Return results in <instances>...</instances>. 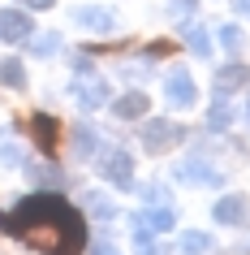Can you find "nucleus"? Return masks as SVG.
Here are the masks:
<instances>
[{
  "label": "nucleus",
  "instance_id": "1",
  "mask_svg": "<svg viewBox=\"0 0 250 255\" xmlns=\"http://www.w3.org/2000/svg\"><path fill=\"white\" fill-rule=\"evenodd\" d=\"M0 229L30 242L43 255H78L82 242H86L82 212L69 208V199H61L52 190H35L30 199H22L13 212L0 216Z\"/></svg>",
  "mask_w": 250,
  "mask_h": 255
},
{
  "label": "nucleus",
  "instance_id": "2",
  "mask_svg": "<svg viewBox=\"0 0 250 255\" xmlns=\"http://www.w3.org/2000/svg\"><path fill=\"white\" fill-rule=\"evenodd\" d=\"M138 138H143V147L151 151V156H160V151H172V147H177V143L185 138V130L177 126V121H168V117H151L143 130H138Z\"/></svg>",
  "mask_w": 250,
  "mask_h": 255
},
{
  "label": "nucleus",
  "instance_id": "3",
  "mask_svg": "<svg viewBox=\"0 0 250 255\" xmlns=\"http://www.w3.org/2000/svg\"><path fill=\"white\" fill-rule=\"evenodd\" d=\"M99 156V177L104 182H112V186H121V190H130L134 186V160H130V151H121V147H99L95 151Z\"/></svg>",
  "mask_w": 250,
  "mask_h": 255
},
{
  "label": "nucleus",
  "instance_id": "4",
  "mask_svg": "<svg viewBox=\"0 0 250 255\" xmlns=\"http://www.w3.org/2000/svg\"><path fill=\"white\" fill-rule=\"evenodd\" d=\"M164 100H168L172 108H194V100H198L194 78H190L185 69H168V78H164Z\"/></svg>",
  "mask_w": 250,
  "mask_h": 255
},
{
  "label": "nucleus",
  "instance_id": "5",
  "mask_svg": "<svg viewBox=\"0 0 250 255\" xmlns=\"http://www.w3.org/2000/svg\"><path fill=\"white\" fill-rule=\"evenodd\" d=\"M69 95L78 100V108H86V113H91V108H104V104H108L112 87H108L99 74H91V78H78V82H74V87H69Z\"/></svg>",
  "mask_w": 250,
  "mask_h": 255
},
{
  "label": "nucleus",
  "instance_id": "6",
  "mask_svg": "<svg viewBox=\"0 0 250 255\" xmlns=\"http://www.w3.org/2000/svg\"><path fill=\"white\" fill-rule=\"evenodd\" d=\"M30 35H35V22L26 9H0V43H26Z\"/></svg>",
  "mask_w": 250,
  "mask_h": 255
},
{
  "label": "nucleus",
  "instance_id": "7",
  "mask_svg": "<svg viewBox=\"0 0 250 255\" xmlns=\"http://www.w3.org/2000/svg\"><path fill=\"white\" fill-rule=\"evenodd\" d=\"M172 173H177V182H190V186H220V169L207 164V160H198V156L181 160Z\"/></svg>",
  "mask_w": 250,
  "mask_h": 255
},
{
  "label": "nucleus",
  "instance_id": "8",
  "mask_svg": "<svg viewBox=\"0 0 250 255\" xmlns=\"http://www.w3.org/2000/svg\"><path fill=\"white\" fill-rule=\"evenodd\" d=\"M74 22H78L82 30H91V35H112V30H117V17L108 13V9H99V4H82V9H74Z\"/></svg>",
  "mask_w": 250,
  "mask_h": 255
},
{
  "label": "nucleus",
  "instance_id": "9",
  "mask_svg": "<svg viewBox=\"0 0 250 255\" xmlns=\"http://www.w3.org/2000/svg\"><path fill=\"white\" fill-rule=\"evenodd\" d=\"M30 134H35V143H39L48 156H56V147H61V121L56 117L35 113V117H30Z\"/></svg>",
  "mask_w": 250,
  "mask_h": 255
},
{
  "label": "nucleus",
  "instance_id": "10",
  "mask_svg": "<svg viewBox=\"0 0 250 255\" xmlns=\"http://www.w3.org/2000/svg\"><path fill=\"white\" fill-rule=\"evenodd\" d=\"M242 87H250V65H242V61H233V65H224L216 74V100H229Z\"/></svg>",
  "mask_w": 250,
  "mask_h": 255
},
{
  "label": "nucleus",
  "instance_id": "11",
  "mask_svg": "<svg viewBox=\"0 0 250 255\" xmlns=\"http://www.w3.org/2000/svg\"><path fill=\"white\" fill-rule=\"evenodd\" d=\"M134 225L151 229V234H164V229H172V225H177V212H172L168 203H151L147 212H138V216H134Z\"/></svg>",
  "mask_w": 250,
  "mask_h": 255
},
{
  "label": "nucleus",
  "instance_id": "12",
  "mask_svg": "<svg viewBox=\"0 0 250 255\" xmlns=\"http://www.w3.org/2000/svg\"><path fill=\"white\" fill-rule=\"evenodd\" d=\"M246 195H224V199H216V208H211V216L220 221V225H242L246 221Z\"/></svg>",
  "mask_w": 250,
  "mask_h": 255
},
{
  "label": "nucleus",
  "instance_id": "13",
  "mask_svg": "<svg viewBox=\"0 0 250 255\" xmlns=\"http://www.w3.org/2000/svg\"><path fill=\"white\" fill-rule=\"evenodd\" d=\"M147 108H151V95L130 91V95H121L117 104H112V113H117L121 121H138V117H147Z\"/></svg>",
  "mask_w": 250,
  "mask_h": 255
},
{
  "label": "nucleus",
  "instance_id": "14",
  "mask_svg": "<svg viewBox=\"0 0 250 255\" xmlns=\"http://www.w3.org/2000/svg\"><path fill=\"white\" fill-rule=\"evenodd\" d=\"M82 208L91 216H99V221H112V216H117V203L108 199L104 190H86V195H82Z\"/></svg>",
  "mask_w": 250,
  "mask_h": 255
},
{
  "label": "nucleus",
  "instance_id": "15",
  "mask_svg": "<svg viewBox=\"0 0 250 255\" xmlns=\"http://www.w3.org/2000/svg\"><path fill=\"white\" fill-rule=\"evenodd\" d=\"M181 39H185V48H190L194 56H211V35H207L203 26L185 22V26H181Z\"/></svg>",
  "mask_w": 250,
  "mask_h": 255
},
{
  "label": "nucleus",
  "instance_id": "16",
  "mask_svg": "<svg viewBox=\"0 0 250 255\" xmlns=\"http://www.w3.org/2000/svg\"><path fill=\"white\" fill-rule=\"evenodd\" d=\"M99 151V134H95V126H74V156H95Z\"/></svg>",
  "mask_w": 250,
  "mask_h": 255
},
{
  "label": "nucleus",
  "instance_id": "17",
  "mask_svg": "<svg viewBox=\"0 0 250 255\" xmlns=\"http://www.w3.org/2000/svg\"><path fill=\"white\" fill-rule=\"evenodd\" d=\"M30 52H35V56H56V52H61V43H65V39H61V35H56V30H43V35H30Z\"/></svg>",
  "mask_w": 250,
  "mask_h": 255
},
{
  "label": "nucleus",
  "instance_id": "18",
  "mask_svg": "<svg viewBox=\"0 0 250 255\" xmlns=\"http://www.w3.org/2000/svg\"><path fill=\"white\" fill-rule=\"evenodd\" d=\"M26 173H30L35 186H65V173L52 169V164H26Z\"/></svg>",
  "mask_w": 250,
  "mask_h": 255
},
{
  "label": "nucleus",
  "instance_id": "19",
  "mask_svg": "<svg viewBox=\"0 0 250 255\" xmlns=\"http://www.w3.org/2000/svg\"><path fill=\"white\" fill-rule=\"evenodd\" d=\"M181 251L185 255H207L211 251V234H203V229H185V234H181Z\"/></svg>",
  "mask_w": 250,
  "mask_h": 255
},
{
  "label": "nucleus",
  "instance_id": "20",
  "mask_svg": "<svg viewBox=\"0 0 250 255\" xmlns=\"http://www.w3.org/2000/svg\"><path fill=\"white\" fill-rule=\"evenodd\" d=\"M0 82L13 87V91H22L26 87V65L22 61H0Z\"/></svg>",
  "mask_w": 250,
  "mask_h": 255
},
{
  "label": "nucleus",
  "instance_id": "21",
  "mask_svg": "<svg viewBox=\"0 0 250 255\" xmlns=\"http://www.w3.org/2000/svg\"><path fill=\"white\" fill-rule=\"evenodd\" d=\"M220 48H224L229 56H237L242 48H246V30L233 26V22H229V26H220Z\"/></svg>",
  "mask_w": 250,
  "mask_h": 255
},
{
  "label": "nucleus",
  "instance_id": "22",
  "mask_svg": "<svg viewBox=\"0 0 250 255\" xmlns=\"http://www.w3.org/2000/svg\"><path fill=\"white\" fill-rule=\"evenodd\" d=\"M207 126H211V130H229V126H233V108H229V100H216V104H211Z\"/></svg>",
  "mask_w": 250,
  "mask_h": 255
},
{
  "label": "nucleus",
  "instance_id": "23",
  "mask_svg": "<svg viewBox=\"0 0 250 255\" xmlns=\"http://www.w3.org/2000/svg\"><path fill=\"white\" fill-rule=\"evenodd\" d=\"M0 164H22V147L17 143H0Z\"/></svg>",
  "mask_w": 250,
  "mask_h": 255
},
{
  "label": "nucleus",
  "instance_id": "24",
  "mask_svg": "<svg viewBox=\"0 0 250 255\" xmlns=\"http://www.w3.org/2000/svg\"><path fill=\"white\" fill-rule=\"evenodd\" d=\"M143 199H147V208H151V203H164V199H168V190L151 182V186H143Z\"/></svg>",
  "mask_w": 250,
  "mask_h": 255
},
{
  "label": "nucleus",
  "instance_id": "25",
  "mask_svg": "<svg viewBox=\"0 0 250 255\" xmlns=\"http://www.w3.org/2000/svg\"><path fill=\"white\" fill-rule=\"evenodd\" d=\"M91 255H121V251H117L108 238H95V242H91Z\"/></svg>",
  "mask_w": 250,
  "mask_h": 255
},
{
  "label": "nucleus",
  "instance_id": "26",
  "mask_svg": "<svg viewBox=\"0 0 250 255\" xmlns=\"http://www.w3.org/2000/svg\"><path fill=\"white\" fill-rule=\"evenodd\" d=\"M74 74H78V78H91L95 69H91V56H78V61H74Z\"/></svg>",
  "mask_w": 250,
  "mask_h": 255
},
{
  "label": "nucleus",
  "instance_id": "27",
  "mask_svg": "<svg viewBox=\"0 0 250 255\" xmlns=\"http://www.w3.org/2000/svg\"><path fill=\"white\" fill-rule=\"evenodd\" d=\"M22 4H26V9H52L56 0H22Z\"/></svg>",
  "mask_w": 250,
  "mask_h": 255
},
{
  "label": "nucleus",
  "instance_id": "28",
  "mask_svg": "<svg viewBox=\"0 0 250 255\" xmlns=\"http://www.w3.org/2000/svg\"><path fill=\"white\" fill-rule=\"evenodd\" d=\"M237 9H242V13H250V0H237Z\"/></svg>",
  "mask_w": 250,
  "mask_h": 255
},
{
  "label": "nucleus",
  "instance_id": "29",
  "mask_svg": "<svg viewBox=\"0 0 250 255\" xmlns=\"http://www.w3.org/2000/svg\"><path fill=\"white\" fill-rule=\"evenodd\" d=\"M246 121H250V104H246Z\"/></svg>",
  "mask_w": 250,
  "mask_h": 255
}]
</instances>
